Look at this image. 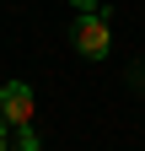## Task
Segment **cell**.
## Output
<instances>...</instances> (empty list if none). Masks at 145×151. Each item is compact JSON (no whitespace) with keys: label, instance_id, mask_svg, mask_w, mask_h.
<instances>
[{"label":"cell","instance_id":"obj_3","mask_svg":"<svg viewBox=\"0 0 145 151\" xmlns=\"http://www.w3.org/2000/svg\"><path fill=\"white\" fill-rule=\"evenodd\" d=\"M11 135H16V151H38L43 140H38V129H32V124H22V129H11Z\"/></svg>","mask_w":145,"mask_h":151},{"label":"cell","instance_id":"obj_2","mask_svg":"<svg viewBox=\"0 0 145 151\" xmlns=\"http://www.w3.org/2000/svg\"><path fill=\"white\" fill-rule=\"evenodd\" d=\"M0 119H6L11 129H22L38 119V92H32L27 81H6L0 86Z\"/></svg>","mask_w":145,"mask_h":151},{"label":"cell","instance_id":"obj_5","mask_svg":"<svg viewBox=\"0 0 145 151\" xmlns=\"http://www.w3.org/2000/svg\"><path fill=\"white\" fill-rule=\"evenodd\" d=\"M70 6H75V11H97V0H70Z\"/></svg>","mask_w":145,"mask_h":151},{"label":"cell","instance_id":"obj_1","mask_svg":"<svg viewBox=\"0 0 145 151\" xmlns=\"http://www.w3.org/2000/svg\"><path fill=\"white\" fill-rule=\"evenodd\" d=\"M70 43H75L81 60H107V49H113L107 16H102V11H75V22H70Z\"/></svg>","mask_w":145,"mask_h":151},{"label":"cell","instance_id":"obj_4","mask_svg":"<svg viewBox=\"0 0 145 151\" xmlns=\"http://www.w3.org/2000/svg\"><path fill=\"white\" fill-rule=\"evenodd\" d=\"M0 151H11V124L0 119Z\"/></svg>","mask_w":145,"mask_h":151}]
</instances>
